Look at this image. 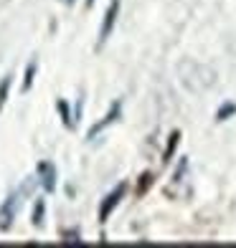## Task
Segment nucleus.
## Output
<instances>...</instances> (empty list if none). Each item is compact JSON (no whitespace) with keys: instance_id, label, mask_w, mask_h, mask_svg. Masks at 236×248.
I'll return each instance as SVG.
<instances>
[{"instance_id":"obj_1","label":"nucleus","mask_w":236,"mask_h":248,"mask_svg":"<svg viewBox=\"0 0 236 248\" xmlns=\"http://www.w3.org/2000/svg\"><path fill=\"white\" fill-rule=\"evenodd\" d=\"M18 195H10L8 202L3 205V210H0V231H8L10 228V223H13V216H16V210H18Z\"/></svg>"},{"instance_id":"obj_2","label":"nucleus","mask_w":236,"mask_h":248,"mask_svg":"<svg viewBox=\"0 0 236 248\" xmlns=\"http://www.w3.org/2000/svg\"><path fill=\"white\" fill-rule=\"evenodd\" d=\"M117 8H119V3H117V0H112V5H109V10H107V18H104V26H102V33H99V43H104V41H107L109 31H112V26H115Z\"/></svg>"},{"instance_id":"obj_3","label":"nucleus","mask_w":236,"mask_h":248,"mask_svg":"<svg viewBox=\"0 0 236 248\" xmlns=\"http://www.w3.org/2000/svg\"><path fill=\"white\" fill-rule=\"evenodd\" d=\"M122 195H125V185H119L117 190H115V193H112L107 200H104V205H102V210H99V218H102V220H107V216H109V210L112 208H115L117 205V202H119V198Z\"/></svg>"},{"instance_id":"obj_4","label":"nucleus","mask_w":236,"mask_h":248,"mask_svg":"<svg viewBox=\"0 0 236 248\" xmlns=\"http://www.w3.org/2000/svg\"><path fill=\"white\" fill-rule=\"evenodd\" d=\"M119 107H122V104L117 101V104L112 107V111H109V114H107V117H104L102 122H99V124H94V127L89 129V137H94V134H99V132H102V129L107 127V124H112V122H115V119H117V114H119Z\"/></svg>"},{"instance_id":"obj_5","label":"nucleus","mask_w":236,"mask_h":248,"mask_svg":"<svg viewBox=\"0 0 236 248\" xmlns=\"http://www.w3.org/2000/svg\"><path fill=\"white\" fill-rule=\"evenodd\" d=\"M38 172H43V187L49 190H53V185H56V172H53V167L49 165V162H41L38 165Z\"/></svg>"},{"instance_id":"obj_6","label":"nucleus","mask_w":236,"mask_h":248,"mask_svg":"<svg viewBox=\"0 0 236 248\" xmlns=\"http://www.w3.org/2000/svg\"><path fill=\"white\" fill-rule=\"evenodd\" d=\"M8 89H10V76H8V78H3V84H0V109H3V104H5Z\"/></svg>"},{"instance_id":"obj_7","label":"nucleus","mask_w":236,"mask_h":248,"mask_svg":"<svg viewBox=\"0 0 236 248\" xmlns=\"http://www.w3.org/2000/svg\"><path fill=\"white\" fill-rule=\"evenodd\" d=\"M33 74H36V63H31V66H28V71H26V78H23V92H28V89H31Z\"/></svg>"},{"instance_id":"obj_8","label":"nucleus","mask_w":236,"mask_h":248,"mask_svg":"<svg viewBox=\"0 0 236 248\" xmlns=\"http://www.w3.org/2000/svg\"><path fill=\"white\" fill-rule=\"evenodd\" d=\"M41 216H43V202H38V208H36V218H33L36 225H41Z\"/></svg>"},{"instance_id":"obj_9","label":"nucleus","mask_w":236,"mask_h":248,"mask_svg":"<svg viewBox=\"0 0 236 248\" xmlns=\"http://www.w3.org/2000/svg\"><path fill=\"white\" fill-rule=\"evenodd\" d=\"M59 109H61V114H64V122L71 124V122H69V111H66V104H64V101H59Z\"/></svg>"},{"instance_id":"obj_10","label":"nucleus","mask_w":236,"mask_h":248,"mask_svg":"<svg viewBox=\"0 0 236 248\" xmlns=\"http://www.w3.org/2000/svg\"><path fill=\"white\" fill-rule=\"evenodd\" d=\"M61 3H71V0H61Z\"/></svg>"}]
</instances>
